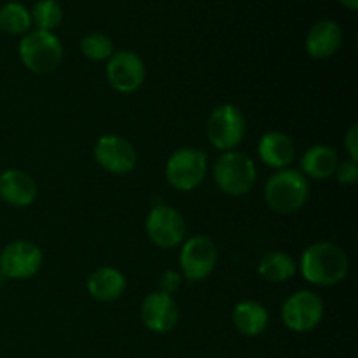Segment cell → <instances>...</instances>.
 Here are the masks:
<instances>
[{
  "label": "cell",
  "mask_w": 358,
  "mask_h": 358,
  "mask_svg": "<svg viewBox=\"0 0 358 358\" xmlns=\"http://www.w3.org/2000/svg\"><path fill=\"white\" fill-rule=\"evenodd\" d=\"M350 262L345 250L331 241L313 243L301 257V273L310 283L331 287L343 282L348 275Z\"/></svg>",
  "instance_id": "1"
},
{
  "label": "cell",
  "mask_w": 358,
  "mask_h": 358,
  "mask_svg": "<svg viewBox=\"0 0 358 358\" xmlns=\"http://www.w3.org/2000/svg\"><path fill=\"white\" fill-rule=\"evenodd\" d=\"M266 203L278 213L301 210L310 196L306 177L297 170H280L266 184Z\"/></svg>",
  "instance_id": "2"
},
{
  "label": "cell",
  "mask_w": 358,
  "mask_h": 358,
  "mask_svg": "<svg viewBox=\"0 0 358 358\" xmlns=\"http://www.w3.org/2000/svg\"><path fill=\"white\" fill-rule=\"evenodd\" d=\"M20 58L30 72L49 73L62 63L63 45L52 31L35 30L21 38Z\"/></svg>",
  "instance_id": "3"
},
{
  "label": "cell",
  "mask_w": 358,
  "mask_h": 358,
  "mask_svg": "<svg viewBox=\"0 0 358 358\" xmlns=\"http://www.w3.org/2000/svg\"><path fill=\"white\" fill-rule=\"evenodd\" d=\"M215 184L229 196H243L254 187L257 170L247 154L243 152H224L213 166Z\"/></svg>",
  "instance_id": "4"
},
{
  "label": "cell",
  "mask_w": 358,
  "mask_h": 358,
  "mask_svg": "<svg viewBox=\"0 0 358 358\" xmlns=\"http://www.w3.org/2000/svg\"><path fill=\"white\" fill-rule=\"evenodd\" d=\"M247 131V121L234 105H220L210 114L206 122V136L215 149L229 152L240 145Z\"/></svg>",
  "instance_id": "5"
},
{
  "label": "cell",
  "mask_w": 358,
  "mask_h": 358,
  "mask_svg": "<svg viewBox=\"0 0 358 358\" xmlns=\"http://www.w3.org/2000/svg\"><path fill=\"white\" fill-rule=\"evenodd\" d=\"M206 175V154L199 149L185 147L170 156L166 163V178L178 191H192Z\"/></svg>",
  "instance_id": "6"
},
{
  "label": "cell",
  "mask_w": 358,
  "mask_h": 358,
  "mask_svg": "<svg viewBox=\"0 0 358 358\" xmlns=\"http://www.w3.org/2000/svg\"><path fill=\"white\" fill-rule=\"evenodd\" d=\"M324 318V301L311 290H299L283 303L282 320L290 331L310 332Z\"/></svg>",
  "instance_id": "7"
},
{
  "label": "cell",
  "mask_w": 358,
  "mask_h": 358,
  "mask_svg": "<svg viewBox=\"0 0 358 358\" xmlns=\"http://www.w3.org/2000/svg\"><path fill=\"white\" fill-rule=\"evenodd\" d=\"M42 250L35 243L17 240L6 245L0 252V275L6 280H27L41 269Z\"/></svg>",
  "instance_id": "8"
},
{
  "label": "cell",
  "mask_w": 358,
  "mask_h": 358,
  "mask_svg": "<svg viewBox=\"0 0 358 358\" xmlns=\"http://www.w3.org/2000/svg\"><path fill=\"white\" fill-rule=\"evenodd\" d=\"M217 264V247L208 236L196 234L184 245L180 254V268L187 280L199 282L210 276Z\"/></svg>",
  "instance_id": "9"
},
{
  "label": "cell",
  "mask_w": 358,
  "mask_h": 358,
  "mask_svg": "<svg viewBox=\"0 0 358 358\" xmlns=\"http://www.w3.org/2000/svg\"><path fill=\"white\" fill-rule=\"evenodd\" d=\"M145 227L152 243L161 248L177 247L185 238L184 217L166 205H159L150 210Z\"/></svg>",
  "instance_id": "10"
},
{
  "label": "cell",
  "mask_w": 358,
  "mask_h": 358,
  "mask_svg": "<svg viewBox=\"0 0 358 358\" xmlns=\"http://www.w3.org/2000/svg\"><path fill=\"white\" fill-rule=\"evenodd\" d=\"M94 159L110 173H129L136 166V150L119 135H103L94 145Z\"/></svg>",
  "instance_id": "11"
},
{
  "label": "cell",
  "mask_w": 358,
  "mask_h": 358,
  "mask_svg": "<svg viewBox=\"0 0 358 358\" xmlns=\"http://www.w3.org/2000/svg\"><path fill=\"white\" fill-rule=\"evenodd\" d=\"M107 79L119 93H133L145 79V65L142 58L131 51H119L108 58Z\"/></svg>",
  "instance_id": "12"
},
{
  "label": "cell",
  "mask_w": 358,
  "mask_h": 358,
  "mask_svg": "<svg viewBox=\"0 0 358 358\" xmlns=\"http://www.w3.org/2000/svg\"><path fill=\"white\" fill-rule=\"evenodd\" d=\"M142 322L157 334L170 332L178 322V306L173 297L161 290L147 296L142 303Z\"/></svg>",
  "instance_id": "13"
},
{
  "label": "cell",
  "mask_w": 358,
  "mask_h": 358,
  "mask_svg": "<svg viewBox=\"0 0 358 358\" xmlns=\"http://www.w3.org/2000/svg\"><path fill=\"white\" fill-rule=\"evenodd\" d=\"M343 44V30L336 21L324 20L311 27L306 35V52L315 59L331 58Z\"/></svg>",
  "instance_id": "14"
},
{
  "label": "cell",
  "mask_w": 358,
  "mask_h": 358,
  "mask_svg": "<svg viewBox=\"0 0 358 358\" xmlns=\"http://www.w3.org/2000/svg\"><path fill=\"white\" fill-rule=\"evenodd\" d=\"M0 198L10 206H28L37 198V184L21 170H7L0 175Z\"/></svg>",
  "instance_id": "15"
},
{
  "label": "cell",
  "mask_w": 358,
  "mask_h": 358,
  "mask_svg": "<svg viewBox=\"0 0 358 358\" xmlns=\"http://www.w3.org/2000/svg\"><path fill=\"white\" fill-rule=\"evenodd\" d=\"M259 156L268 166L283 170L294 161L296 147L289 135L282 131H269L259 142Z\"/></svg>",
  "instance_id": "16"
},
{
  "label": "cell",
  "mask_w": 358,
  "mask_h": 358,
  "mask_svg": "<svg viewBox=\"0 0 358 358\" xmlns=\"http://www.w3.org/2000/svg\"><path fill=\"white\" fill-rule=\"evenodd\" d=\"M126 290V278L121 271L115 268L96 269L91 273L87 278V292L98 301H115L124 294Z\"/></svg>",
  "instance_id": "17"
},
{
  "label": "cell",
  "mask_w": 358,
  "mask_h": 358,
  "mask_svg": "<svg viewBox=\"0 0 358 358\" xmlns=\"http://www.w3.org/2000/svg\"><path fill=\"white\" fill-rule=\"evenodd\" d=\"M233 322L238 331L248 338L261 336L268 329L269 313L257 301H241L233 311Z\"/></svg>",
  "instance_id": "18"
},
{
  "label": "cell",
  "mask_w": 358,
  "mask_h": 358,
  "mask_svg": "<svg viewBox=\"0 0 358 358\" xmlns=\"http://www.w3.org/2000/svg\"><path fill=\"white\" fill-rule=\"evenodd\" d=\"M338 164V154L327 145L310 147L301 159V168H303L304 173L311 178H317V180H325L331 175H334Z\"/></svg>",
  "instance_id": "19"
},
{
  "label": "cell",
  "mask_w": 358,
  "mask_h": 358,
  "mask_svg": "<svg viewBox=\"0 0 358 358\" xmlns=\"http://www.w3.org/2000/svg\"><path fill=\"white\" fill-rule=\"evenodd\" d=\"M259 275L271 283H282L296 275V264L289 254L273 250L268 252L259 262Z\"/></svg>",
  "instance_id": "20"
},
{
  "label": "cell",
  "mask_w": 358,
  "mask_h": 358,
  "mask_svg": "<svg viewBox=\"0 0 358 358\" xmlns=\"http://www.w3.org/2000/svg\"><path fill=\"white\" fill-rule=\"evenodd\" d=\"M31 24L30 10L20 2H7L0 7V30L9 35L27 34Z\"/></svg>",
  "instance_id": "21"
},
{
  "label": "cell",
  "mask_w": 358,
  "mask_h": 358,
  "mask_svg": "<svg viewBox=\"0 0 358 358\" xmlns=\"http://www.w3.org/2000/svg\"><path fill=\"white\" fill-rule=\"evenodd\" d=\"M30 17L37 24V30L52 31L62 23L63 9L56 0H38L31 9Z\"/></svg>",
  "instance_id": "22"
},
{
  "label": "cell",
  "mask_w": 358,
  "mask_h": 358,
  "mask_svg": "<svg viewBox=\"0 0 358 358\" xmlns=\"http://www.w3.org/2000/svg\"><path fill=\"white\" fill-rule=\"evenodd\" d=\"M80 51L87 59L101 62V59H108L114 55V44L107 35L94 31V34H87L80 41Z\"/></svg>",
  "instance_id": "23"
},
{
  "label": "cell",
  "mask_w": 358,
  "mask_h": 358,
  "mask_svg": "<svg viewBox=\"0 0 358 358\" xmlns=\"http://www.w3.org/2000/svg\"><path fill=\"white\" fill-rule=\"evenodd\" d=\"M336 173H338L339 184L353 185L357 182V178H358L357 161L348 159V161H345V163L338 164V168H336Z\"/></svg>",
  "instance_id": "24"
},
{
  "label": "cell",
  "mask_w": 358,
  "mask_h": 358,
  "mask_svg": "<svg viewBox=\"0 0 358 358\" xmlns=\"http://www.w3.org/2000/svg\"><path fill=\"white\" fill-rule=\"evenodd\" d=\"M159 285H161V292H166L171 296V292H175V290L180 287V275L175 271L163 273V276H161L159 280Z\"/></svg>",
  "instance_id": "25"
},
{
  "label": "cell",
  "mask_w": 358,
  "mask_h": 358,
  "mask_svg": "<svg viewBox=\"0 0 358 358\" xmlns=\"http://www.w3.org/2000/svg\"><path fill=\"white\" fill-rule=\"evenodd\" d=\"M345 147L346 150H348L350 157H352L353 161H358V128L357 126H352L350 131L346 133Z\"/></svg>",
  "instance_id": "26"
},
{
  "label": "cell",
  "mask_w": 358,
  "mask_h": 358,
  "mask_svg": "<svg viewBox=\"0 0 358 358\" xmlns=\"http://www.w3.org/2000/svg\"><path fill=\"white\" fill-rule=\"evenodd\" d=\"M345 7H348L350 10H357L358 9V0H339Z\"/></svg>",
  "instance_id": "27"
}]
</instances>
